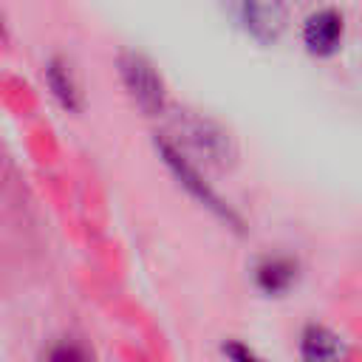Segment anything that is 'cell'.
<instances>
[{
  "instance_id": "obj_1",
  "label": "cell",
  "mask_w": 362,
  "mask_h": 362,
  "mask_svg": "<svg viewBox=\"0 0 362 362\" xmlns=\"http://www.w3.org/2000/svg\"><path fill=\"white\" fill-rule=\"evenodd\" d=\"M119 76L130 93V99L136 102V107L147 116H158L167 105V88L164 79L158 76V71L153 68V62L136 51H124L119 57Z\"/></svg>"
},
{
  "instance_id": "obj_2",
  "label": "cell",
  "mask_w": 362,
  "mask_h": 362,
  "mask_svg": "<svg viewBox=\"0 0 362 362\" xmlns=\"http://www.w3.org/2000/svg\"><path fill=\"white\" fill-rule=\"evenodd\" d=\"M158 153H161L164 164L173 170V175L178 178V184H181V187H184L195 201H201V204H204L206 209H212L218 218H223V221H229V223H235V226L240 223V221H238V215H235V212H232V209H229V206L215 195V189H212V187L198 175V170H195V167H192V164H189V161H187V158H184L173 144L158 141Z\"/></svg>"
},
{
  "instance_id": "obj_3",
  "label": "cell",
  "mask_w": 362,
  "mask_h": 362,
  "mask_svg": "<svg viewBox=\"0 0 362 362\" xmlns=\"http://www.w3.org/2000/svg\"><path fill=\"white\" fill-rule=\"evenodd\" d=\"M345 20L337 8L311 11L303 23V45L311 57H334L342 48Z\"/></svg>"
},
{
  "instance_id": "obj_4",
  "label": "cell",
  "mask_w": 362,
  "mask_h": 362,
  "mask_svg": "<svg viewBox=\"0 0 362 362\" xmlns=\"http://www.w3.org/2000/svg\"><path fill=\"white\" fill-rule=\"evenodd\" d=\"M243 23L246 31L257 42H274L286 31L288 3L286 0H243Z\"/></svg>"
},
{
  "instance_id": "obj_5",
  "label": "cell",
  "mask_w": 362,
  "mask_h": 362,
  "mask_svg": "<svg viewBox=\"0 0 362 362\" xmlns=\"http://www.w3.org/2000/svg\"><path fill=\"white\" fill-rule=\"evenodd\" d=\"M184 136L195 150H201L215 164H226L235 156L229 133L223 127H218L215 122H209V119H189L184 124Z\"/></svg>"
},
{
  "instance_id": "obj_6",
  "label": "cell",
  "mask_w": 362,
  "mask_h": 362,
  "mask_svg": "<svg viewBox=\"0 0 362 362\" xmlns=\"http://www.w3.org/2000/svg\"><path fill=\"white\" fill-rule=\"evenodd\" d=\"M300 359L303 362H345V342L328 325L311 322L300 334Z\"/></svg>"
},
{
  "instance_id": "obj_7",
  "label": "cell",
  "mask_w": 362,
  "mask_h": 362,
  "mask_svg": "<svg viewBox=\"0 0 362 362\" xmlns=\"http://www.w3.org/2000/svg\"><path fill=\"white\" fill-rule=\"evenodd\" d=\"M255 283L263 294H286L297 283V263L286 255L263 257L255 269Z\"/></svg>"
},
{
  "instance_id": "obj_8",
  "label": "cell",
  "mask_w": 362,
  "mask_h": 362,
  "mask_svg": "<svg viewBox=\"0 0 362 362\" xmlns=\"http://www.w3.org/2000/svg\"><path fill=\"white\" fill-rule=\"evenodd\" d=\"M45 82H48L51 93L57 96V102H59L65 110L76 113V110L82 107V90H79V82H76L71 65H68L62 57H54V59L48 62V68H45Z\"/></svg>"
},
{
  "instance_id": "obj_9",
  "label": "cell",
  "mask_w": 362,
  "mask_h": 362,
  "mask_svg": "<svg viewBox=\"0 0 362 362\" xmlns=\"http://www.w3.org/2000/svg\"><path fill=\"white\" fill-rule=\"evenodd\" d=\"M223 356L229 359V362H266L263 356H257L249 345H243V342H238V339H229V342H223Z\"/></svg>"
},
{
  "instance_id": "obj_10",
  "label": "cell",
  "mask_w": 362,
  "mask_h": 362,
  "mask_svg": "<svg viewBox=\"0 0 362 362\" xmlns=\"http://www.w3.org/2000/svg\"><path fill=\"white\" fill-rule=\"evenodd\" d=\"M51 362H82V354H79L76 345H59L51 354Z\"/></svg>"
}]
</instances>
